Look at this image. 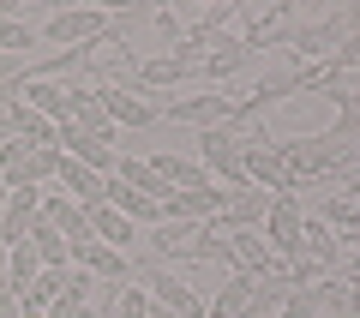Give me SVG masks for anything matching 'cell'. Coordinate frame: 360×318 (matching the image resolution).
Returning a JSON list of instances; mask_svg holds the SVG:
<instances>
[{"label":"cell","mask_w":360,"mask_h":318,"mask_svg":"<svg viewBox=\"0 0 360 318\" xmlns=\"http://www.w3.org/2000/svg\"><path fill=\"white\" fill-rule=\"evenodd\" d=\"M144 246H150L156 258H222V265H229V241H217L210 222H156V229L144 234Z\"/></svg>","instance_id":"6da1fadb"},{"label":"cell","mask_w":360,"mask_h":318,"mask_svg":"<svg viewBox=\"0 0 360 318\" xmlns=\"http://www.w3.org/2000/svg\"><path fill=\"white\" fill-rule=\"evenodd\" d=\"M300 234H307V217H300V192H276L264 217V246L276 253V265H295L300 258Z\"/></svg>","instance_id":"7a4b0ae2"},{"label":"cell","mask_w":360,"mask_h":318,"mask_svg":"<svg viewBox=\"0 0 360 318\" xmlns=\"http://www.w3.org/2000/svg\"><path fill=\"white\" fill-rule=\"evenodd\" d=\"M108 30V18L96 13V6H60V13H49V25H42V37L60 42V49H96V37Z\"/></svg>","instance_id":"3957f363"},{"label":"cell","mask_w":360,"mask_h":318,"mask_svg":"<svg viewBox=\"0 0 360 318\" xmlns=\"http://www.w3.org/2000/svg\"><path fill=\"white\" fill-rule=\"evenodd\" d=\"M139 288H150V300H156V306H174L180 318H205V300H198V294L186 288L174 270L150 265V258H139Z\"/></svg>","instance_id":"277c9868"},{"label":"cell","mask_w":360,"mask_h":318,"mask_svg":"<svg viewBox=\"0 0 360 318\" xmlns=\"http://www.w3.org/2000/svg\"><path fill=\"white\" fill-rule=\"evenodd\" d=\"M162 115L168 120H186V127H205V132H217V127H229L234 120V96H168L162 102Z\"/></svg>","instance_id":"5b68a950"},{"label":"cell","mask_w":360,"mask_h":318,"mask_svg":"<svg viewBox=\"0 0 360 318\" xmlns=\"http://www.w3.org/2000/svg\"><path fill=\"white\" fill-rule=\"evenodd\" d=\"M37 217H42V186L6 192V204H0V246H18L30 229H37Z\"/></svg>","instance_id":"8992f818"},{"label":"cell","mask_w":360,"mask_h":318,"mask_svg":"<svg viewBox=\"0 0 360 318\" xmlns=\"http://www.w3.org/2000/svg\"><path fill=\"white\" fill-rule=\"evenodd\" d=\"M60 151L72 156V163H84L90 174H103V180H115V168H120L115 144H103V139H90V132H78L72 120H66V127H60Z\"/></svg>","instance_id":"52a82bcc"},{"label":"cell","mask_w":360,"mask_h":318,"mask_svg":"<svg viewBox=\"0 0 360 318\" xmlns=\"http://www.w3.org/2000/svg\"><path fill=\"white\" fill-rule=\"evenodd\" d=\"M198 156H205V174H222V186H246V163H240V144L229 132H205L198 139Z\"/></svg>","instance_id":"ba28073f"},{"label":"cell","mask_w":360,"mask_h":318,"mask_svg":"<svg viewBox=\"0 0 360 318\" xmlns=\"http://www.w3.org/2000/svg\"><path fill=\"white\" fill-rule=\"evenodd\" d=\"M168 222H217L222 217V186H186V192H168Z\"/></svg>","instance_id":"9c48e42d"},{"label":"cell","mask_w":360,"mask_h":318,"mask_svg":"<svg viewBox=\"0 0 360 318\" xmlns=\"http://www.w3.org/2000/svg\"><path fill=\"white\" fill-rule=\"evenodd\" d=\"M18 102H30L37 115L54 120V127H66V120H72V90L54 84V78H25V84H18Z\"/></svg>","instance_id":"30bf717a"},{"label":"cell","mask_w":360,"mask_h":318,"mask_svg":"<svg viewBox=\"0 0 360 318\" xmlns=\"http://www.w3.org/2000/svg\"><path fill=\"white\" fill-rule=\"evenodd\" d=\"M72 265L78 270H90V276H103V282H127V253H115V246H103L96 234L90 241H72Z\"/></svg>","instance_id":"8fae6325"},{"label":"cell","mask_w":360,"mask_h":318,"mask_svg":"<svg viewBox=\"0 0 360 318\" xmlns=\"http://www.w3.org/2000/svg\"><path fill=\"white\" fill-rule=\"evenodd\" d=\"M240 163H246V180H252V186H264L270 198H276V192H288V163L270 151V144H246Z\"/></svg>","instance_id":"7c38bea8"},{"label":"cell","mask_w":360,"mask_h":318,"mask_svg":"<svg viewBox=\"0 0 360 318\" xmlns=\"http://www.w3.org/2000/svg\"><path fill=\"white\" fill-rule=\"evenodd\" d=\"M84 217H90V234L103 246H115V253H127V246H139V222H127L120 210H108V204H84Z\"/></svg>","instance_id":"4fadbf2b"},{"label":"cell","mask_w":360,"mask_h":318,"mask_svg":"<svg viewBox=\"0 0 360 318\" xmlns=\"http://www.w3.org/2000/svg\"><path fill=\"white\" fill-rule=\"evenodd\" d=\"M96 96H103V115L115 127H150L156 120V102L139 96V90H96Z\"/></svg>","instance_id":"5bb4252c"},{"label":"cell","mask_w":360,"mask_h":318,"mask_svg":"<svg viewBox=\"0 0 360 318\" xmlns=\"http://www.w3.org/2000/svg\"><path fill=\"white\" fill-rule=\"evenodd\" d=\"M42 222H49V229H60L66 241H90V217H84V204L66 198V192H49V198H42Z\"/></svg>","instance_id":"9a60e30c"},{"label":"cell","mask_w":360,"mask_h":318,"mask_svg":"<svg viewBox=\"0 0 360 318\" xmlns=\"http://www.w3.org/2000/svg\"><path fill=\"white\" fill-rule=\"evenodd\" d=\"M312 253V265L319 270H336V258H342V241H336V229L324 217H307V234H300V258Z\"/></svg>","instance_id":"2e32d148"},{"label":"cell","mask_w":360,"mask_h":318,"mask_svg":"<svg viewBox=\"0 0 360 318\" xmlns=\"http://www.w3.org/2000/svg\"><path fill=\"white\" fill-rule=\"evenodd\" d=\"M54 180H60L66 198H78V204H103V186H108L103 174H90V168H84V163H72L66 151H60V174H54Z\"/></svg>","instance_id":"e0dca14e"},{"label":"cell","mask_w":360,"mask_h":318,"mask_svg":"<svg viewBox=\"0 0 360 318\" xmlns=\"http://www.w3.org/2000/svg\"><path fill=\"white\" fill-rule=\"evenodd\" d=\"M72 127L90 132V139L115 144V120L103 115V96H90V90H72Z\"/></svg>","instance_id":"ac0fdd59"},{"label":"cell","mask_w":360,"mask_h":318,"mask_svg":"<svg viewBox=\"0 0 360 318\" xmlns=\"http://www.w3.org/2000/svg\"><path fill=\"white\" fill-rule=\"evenodd\" d=\"M37 276H42V258L30 253V241H18V246H6V288L25 300L30 288H37Z\"/></svg>","instance_id":"d6986e66"},{"label":"cell","mask_w":360,"mask_h":318,"mask_svg":"<svg viewBox=\"0 0 360 318\" xmlns=\"http://www.w3.org/2000/svg\"><path fill=\"white\" fill-rule=\"evenodd\" d=\"M25 241H30V253L42 258V270H60V265H72V241H66L60 229H49L42 217H37V229H30Z\"/></svg>","instance_id":"ffe728a7"},{"label":"cell","mask_w":360,"mask_h":318,"mask_svg":"<svg viewBox=\"0 0 360 318\" xmlns=\"http://www.w3.org/2000/svg\"><path fill=\"white\" fill-rule=\"evenodd\" d=\"M115 180H127L132 192H144V198H156V204H168V192H174V186H168V180L156 174L150 163H139V156H120V168H115Z\"/></svg>","instance_id":"44dd1931"},{"label":"cell","mask_w":360,"mask_h":318,"mask_svg":"<svg viewBox=\"0 0 360 318\" xmlns=\"http://www.w3.org/2000/svg\"><path fill=\"white\" fill-rule=\"evenodd\" d=\"M150 168H156V174H162L174 192H186V186H210L205 163H193V156H150Z\"/></svg>","instance_id":"7402d4cb"},{"label":"cell","mask_w":360,"mask_h":318,"mask_svg":"<svg viewBox=\"0 0 360 318\" xmlns=\"http://www.w3.org/2000/svg\"><path fill=\"white\" fill-rule=\"evenodd\" d=\"M246 306H252V276H229L217 288V300H210V318H246Z\"/></svg>","instance_id":"603a6c76"},{"label":"cell","mask_w":360,"mask_h":318,"mask_svg":"<svg viewBox=\"0 0 360 318\" xmlns=\"http://www.w3.org/2000/svg\"><path fill=\"white\" fill-rule=\"evenodd\" d=\"M30 42H37V37H30V30L18 25L13 13H0V54H18V61H25V49H30Z\"/></svg>","instance_id":"cb8c5ba5"},{"label":"cell","mask_w":360,"mask_h":318,"mask_svg":"<svg viewBox=\"0 0 360 318\" xmlns=\"http://www.w3.org/2000/svg\"><path fill=\"white\" fill-rule=\"evenodd\" d=\"M120 318H150V294L132 282V288H120Z\"/></svg>","instance_id":"d4e9b609"},{"label":"cell","mask_w":360,"mask_h":318,"mask_svg":"<svg viewBox=\"0 0 360 318\" xmlns=\"http://www.w3.org/2000/svg\"><path fill=\"white\" fill-rule=\"evenodd\" d=\"M30 78V61H18V54H0V90L6 84H25Z\"/></svg>","instance_id":"484cf974"},{"label":"cell","mask_w":360,"mask_h":318,"mask_svg":"<svg viewBox=\"0 0 360 318\" xmlns=\"http://www.w3.org/2000/svg\"><path fill=\"white\" fill-rule=\"evenodd\" d=\"M0 318H25V300L13 288H0Z\"/></svg>","instance_id":"4316f807"},{"label":"cell","mask_w":360,"mask_h":318,"mask_svg":"<svg viewBox=\"0 0 360 318\" xmlns=\"http://www.w3.org/2000/svg\"><path fill=\"white\" fill-rule=\"evenodd\" d=\"M6 144H13V127H6V115H0V151H6Z\"/></svg>","instance_id":"83f0119b"},{"label":"cell","mask_w":360,"mask_h":318,"mask_svg":"<svg viewBox=\"0 0 360 318\" xmlns=\"http://www.w3.org/2000/svg\"><path fill=\"white\" fill-rule=\"evenodd\" d=\"M72 318H103V312H96V306H78V312Z\"/></svg>","instance_id":"f1b7e54d"}]
</instances>
